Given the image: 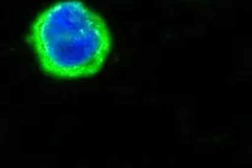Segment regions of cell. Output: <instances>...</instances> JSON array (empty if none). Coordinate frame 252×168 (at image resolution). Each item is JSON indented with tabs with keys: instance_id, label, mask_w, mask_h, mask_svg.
<instances>
[{
	"instance_id": "obj_1",
	"label": "cell",
	"mask_w": 252,
	"mask_h": 168,
	"mask_svg": "<svg viewBox=\"0 0 252 168\" xmlns=\"http://www.w3.org/2000/svg\"><path fill=\"white\" fill-rule=\"evenodd\" d=\"M30 40L43 71L63 79L97 73L111 51L104 20L74 0L42 12L33 23Z\"/></svg>"
}]
</instances>
